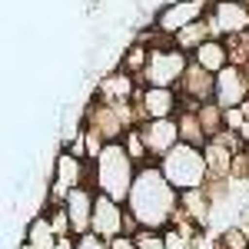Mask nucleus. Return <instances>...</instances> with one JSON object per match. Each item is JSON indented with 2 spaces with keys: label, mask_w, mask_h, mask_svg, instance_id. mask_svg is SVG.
Segmentation results:
<instances>
[{
  "label": "nucleus",
  "mask_w": 249,
  "mask_h": 249,
  "mask_svg": "<svg viewBox=\"0 0 249 249\" xmlns=\"http://www.w3.org/2000/svg\"><path fill=\"white\" fill-rule=\"evenodd\" d=\"M126 213L136 223V230H150V232H166L176 223L179 190H173V183L160 173L156 163L140 166L130 199H126Z\"/></svg>",
  "instance_id": "obj_1"
},
{
  "label": "nucleus",
  "mask_w": 249,
  "mask_h": 249,
  "mask_svg": "<svg viewBox=\"0 0 249 249\" xmlns=\"http://www.w3.org/2000/svg\"><path fill=\"white\" fill-rule=\"evenodd\" d=\"M90 166H93V190L100 196H110V199L126 206L130 190L136 183V173H140L136 160L126 153V146L123 143H107L103 153L96 156Z\"/></svg>",
  "instance_id": "obj_2"
},
{
  "label": "nucleus",
  "mask_w": 249,
  "mask_h": 249,
  "mask_svg": "<svg viewBox=\"0 0 249 249\" xmlns=\"http://www.w3.org/2000/svg\"><path fill=\"white\" fill-rule=\"evenodd\" d=\"M156 166H160V173L173 183V190H179V193L206 190V183H210L206 156H203V150H196L190 143H176Z\"/></svg>",
  "instance_id": "obj_3"
},
{
  "label": "nucleus",
  "mask_w": 249,
  "mask_h": 249,
  "mask_svg": "<svg viewBox=\"0 0 249 249\" xmlns=\"http://www.w3.org/2000/svg\"><path fill=\"white\" fill-rule=\"evenodd\" d=\"M193 60L183 53V50H176V43L170 37H163L160 43L150 47V63H146V70H143V87H163V90H176L179 87V80L183 73L190 70Z\"/></svg>",
  "instance_id": "obj_4"
},
{
  "label": "nucleus",
  "mask_w": 249,
  "mask_h": 249,
  "mask_svg": "<svg viewBox=\"0 0 249 249\" xmlns=\"http://www.w3.org/2000/svg\"><path fill=\"white\" fill-rule=\"evenodd\" d=\"M93 232L103 236L107 243H113L120 236H136V223L130 219V213L123 203H116L110 196H96V210H93Z\"/></svg>",
  "instance_id": "obj_5"
},
{
  "label": "nucleus",
  "mask_w": 249,
  "mask_h": 249,
  "mask_svg": "<svg viewBox=\"0 0 249 249\" xmlns=\"http://www.w3.org/2000/svg\"><path fill=\"white\" fill-rule=\"evenodd\" d=\"M176 93H179V110H199L206 103H216V73L203 70L199 63H190Z\"/></svg>",
  "instance_id": "obj_6"
},
{
  "label": "nucleus",
  "mask_w": 249,
  "mask_h": 249,
  "mask_svg": "<svg viewBox=\"0 0 249 249\" xmlns=\"http://www.w3.org/2000/svg\"><path fill=\"white\" fill-rule=\"evenodd\" d=\"M206 7H210V0H173L166 10H160V17H156V30L163 34V37H176V34H183L186 27L193 23H199V20H206Z\"/></svg>",
  "instance_id": "obj_7"
},
{
  "label": "nucleus",
  "mask_w": 249,
  "mask_h": 249,
  "mask_svg": "<svg viewBox=\"0 0 249 249\" xmlns=\"http://www.w3.org/2000/svg\"><path fill=\"white\" fill-rule=\"evenodd\" d=\"M210 27L213 37H239V34H249V7L243 0H216L210 10Z\"/></svg>",
  "instance_id": "obj_8"
},
{
  "label": "nucleus",
  "mask_w": 249,
  "mask_h": 249,
  "mask_svg": "<svg viewBox=\"0 0 249 249\" xmlns=\"http://www.w3.org/2000/svg\"><path fill=\"white\" fill-rule=\"evenodd\" d=\"M140 136L146 143L150 163H160L179 143V126H176V120H146V123H140Z\"/></svg>",
  "instance_id": "obj_9"
},
{
  "label": "nucleus",
  "mask_w": 249,
  "mask_h": 249,
  "mask_svg": "<svg viewBox=\"0 0 249 249\" xmlns=\"http://www.w3.org/2000/svg\"><path fill=\"white\" fill-rule=\"evenodd\" d=\"M216 103L223 110H239L249 103V70L239 67H226L216 77Z\"/></svg>",
  "instance_id": "obj_10"
},
{
  "label": "nucleus",
  "mask_w": 249,
  "mask_h": 249,
  "mask_svg": "<svg viewBox=\"0 0 249 249\" xmlns=\"http://www.w3.org/2000/svg\"><path fill=\"white\" fill-rule=\"evenodd\" d=\"M96 196H100V193H96L93 186H80V190H73L67 199H63V210H67V216H70V230H73V236L93 232Z\"/></svg>",
  "instance_id": "obj_11"
},
{
  "label": "nucleus",
  "mask_w": 249,
  "mask_h": 249,
  "mask_svg": "<svg viewBox=\"0 0 249 249\" xmlns=\"http://www.w3.org/2000/svg\"><path fill=\"white\" fill-rule=\"evenodd\" d=\"M136 110H140L143 120H176L179 93L163 90V87H143V93L136 96Z\"/></svg>",
  "instance_id": "obj_12"
},
{
  "label": "nucleus",
  "mask_w": 249,
  "mask_h": 249,
  "mask_svg": "<svg viewBox=\"0 0 249 249\" xmlns=\"http://www.w3.org/2000/svg\"><path fill=\"white\" fill-rule=\"evenodd\" d=\"M140 93H143V87H140L136 77H130L126 70L103 77L100 87H96V100H100V103H110V107H130V103H136Z\"/></svg>",
  "instance_id": "obj_13"
},
{
  "label": "nucleus",
  "mask_w": 249,
  "mask_h": 249,
  "mask_svg": "<svg viewBox=\"0 0 249 249\" xmlns=\"http://www.w3.org/2000/svg\"><path fill=\"white\" fill-rule=\"evenodd\" d=\"M190 60H193V63H199L203 70H210V73L219 77V73L230 67V50H226V43H223V40L213 37V40H206V43H203Z\"/></svg>",
  "instance_id": "obj_14"
},
{
  "label": "nucleus",
  "mask_w": 249,
  "mask_h": 249,
  "mask_svg": "<svg viewBox=\"0 0 249 249\" xmlns=\"http://www.w3.org/2000/svg\"><path fill=\"white\" fill-rule=\"evenodd\" d=\"M23 246H27V249H57L60 246V236H57V230H53V223H50L47 213H40L37 219L27 226V239H23Z\"/></svg>",
  "instance_id": "obj_15"
},
{
  "label": "nucleus",
  "mask_w": 249,
  "mask_h": 249,
  "mask_svg": "<svg viewBox=\"0 0 249 249\" xmlns=\"http://www.w3.org/2000/svg\"><path fill=\"white\" fill-rule=\"evenodd\" d=\"M176 126H179V143H190V146H196V150H206L210 136H206V130H203L196 110H179V113H176Z\"/></svg>",
  "instance_id": "obj_16"
},
{
  "label": "nucleus",
  "mask_w": 249,
  "mask_h": 249,
  "mask_svg": "<svg viewBox=\"0 0 249 249\" xmlns=\"http://www.w3.org/2000/svg\"><path fill=\"white\" fill-rule=\"evenodd\" d=\"M216 249H249V232L243 226H230L216 236Z\"/></svg>",
  "instance_id": "obj_17"
},
{
  "label": "nucleus",
  "mask_w": 249,
  "mask_h": 249,
  "mask_svg": "<svg viewBox=\"0 0 249 249\" xmlns=\"http://www.w3.org/2000/svg\"><path fill=\"white\" fill-rule=\"evenodd\" d=\"M133 239H136V249H166V239H163V232L140 230Z\"/></svg>",
  "instance_id": "obj_18"
},
{
  "label": "nucleus",
  "mask_w": 249,
  "mask_h": 249,
  "mask_svg": "<svg viewBox=\"0 0 249 249\" xmlns=\"http://www.w3.org/2000/svg\"><path fill=\"white\" fill-rule=\"evenodd\" d=\"M77 249H110V243L96 232H87V236H77Z\"/></svg>",
  "instance_id": "obj_19"
},
{
  "label": "nucleus",
  "mask_w": 249,
  "mask_h": 249,
  "mask_svg": "<svg viewBox=\"0 0 249 249\" xmlns=\"http://www.w3.org/2000/svg\"><path fill=\"white\" fill-rule=\"evenodd\" d=\"M110 249H136V239L133 236H120V239L110 243Z\"/></svg>",
  "instance_id": "obj_20"
},
{
  "label": "nucleus",
  "mask_w": 249,
  "mask_h": 249,
  "mask_svg": "<svg viewBox=\"0 0 249 249\" xmlns=\"http://www.w3.org/2000/svg\"><path fill=\"white\" fill-rule=\"evenodd\" d=\"M57 249H77V239H73V236H67V239H60Z\"/></svg>",
  "instance_id": "obj_21"
}]
</instances>
